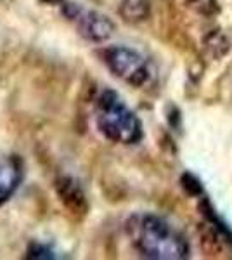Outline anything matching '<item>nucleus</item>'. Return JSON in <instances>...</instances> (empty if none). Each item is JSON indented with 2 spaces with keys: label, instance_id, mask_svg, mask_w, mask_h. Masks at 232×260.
I'll return each instance as SVG.
<instances>
[{
  "label": "nucleus",
  "instance_id": "f257e3e1",
  "mask_svg": "<svg viewBox=\"0 0 232 260\" xmlns=\"http://www.w3.org/2000/svg\"><path fill=\"white\" fill-rule=\"evenodd\" d=\"M126 233L139 253L153 260H184L191 248L182 234L161 217L142 213L126 222Z\"/></svg>",
  "mask_w": 232,
  "mask_h": 260
},
{
  "label": "nucleus",
  "instance_id": "f03ea898",
  "mask_svg": "<svg viewBox=\"0 0 232 260\" xmlns=\"http://www.w3.org/2000/svg\"><path fill=\"white\" fill-rule=\"evenodd\" d=\"M95 123L106 139L118 144H137L142 139V125L137 115L115 90H104L95 103Z\"/></svg>",
  "mask_w": 232,
  "mask_h": 260
},
{
  "label": "nucleus",
  "instance_id": "7ed1b4c3",
  "mask_svg": "<svg viewBox=\"0 0 232 260\" xmlns=\"http://www.w3.org/2000/svg\"><path fill=\"white\" fill-rule=\"evenodd\" d=\"M104 62L113 75L132 87H144L151 78L147 61L134 49L116 45L104 50Z\"/></svg>",
  "mask_w": 232,
  "mask_h": 260
},
{
  "label": "nucleus",
  "instance_id": "20e7f679",
  "mask_svg": "<svg viewBox=\"0 0 232 260\" xmlns=\"http://www.w3.org/2000/svg\"><path fill=\"white\" fill-rule=\"evenodd\" d=\"M62 14L75 24V28L83 39L90 42H104L115 31V24L108 16L92 9H85L78 4L64 2L62 4Z\"/></svg>",
  "mask_w": 232,
  "mask_h": 260
},
{
  "label": "nucleus",
  "instance_id": "39448f33",
  "mask_svg": "<svg viewBox=\"0 0 232 260\" xmlns=\"http://www.w3.org/2000/svg\"><path fill=\"white\" fill-rule=\"evenodd\" d=\"M21 161L18 156H0V207L11 200L21 182Z\"/></svg>",
  "mask_w": 232,
  "mask_h": 260
},
{
  "label": "nucleus",
  "instance_id": "423d86ee",
  "mask_svg": "<svg viewBox=\"0 0 232 260\" xmlns=\"http://www.w3.org/2000/svg\"><path fill=\"white\" fill-rule=\"evenodd\" d=\"M57 191H59V196L62 198V201H64L73 212L85 210V196H83L82 189L78 187V184L71 177H62L59 180Z\"/></svg>",
  "mask_w": 232,
  "mask_h": 260
},
{
  "label": "nucleus",
  "instance_id": "0eeeda50",
  "mask_svg": "<svg viewBox=\"0 0 232 260\" xmlns=\"http://www.w3.org/2000/svg\"><path fill=\"white\" fill-rule=\"evenodd\" d=\"M151 12L149 0H123L120 4V14L121 18L128 23H141L147 19Z\"/></svg>",
  "mask_w": 232,
  "mask_h": 260
},
{
  "label": "nucleus",
  "instance_id": "6e6552de",
  "mask_svg": "<svg viewBox=\"0 0 232 260\" xmlns=\"http://www.w3.org/2000/svg\"><path fill=\"white\" fill-rule=\"evenodd\" d=\"M56 251L52 248H49L47 245H44V243H33V245H29L28 248V258H56Z\"/></svg>",
  "mask_w": 232,
  "mask_h": 260
},
{
  "label": "nucleus",
  "instance_id": "1a4fd4ad",
  "mask_svg": "<svg viewBox=\"0 0 232 260\" xmlns=\"http://www.w3.org/2000/svg\"><path fill=\"white\" fill-rule=\"evenodd\" d=\"M180 182H182V187L189 192V194L197 196V194H201V192H203V186H201V182L194 177L192 174H184Z\"/></svg>",
  "mask_w": 232,
  "mask_h": 260
},
{
  "label": "nucleus",
  "instance_id": "9d476101",
  "mask_svg": "<svg viewBox=\"0 0 232 260\" xmlns=\"http://www.w3.org/2000/svg\"><path fill=\"white\" fill-rule=\"evenodd\" d=\"M187 2L191 4V6H197V7L203 9V7H206V6H212L213 0H187Z\"/></svg>",
  "mask_w": 232,
  "mask_h": 260
}]
</instances>
